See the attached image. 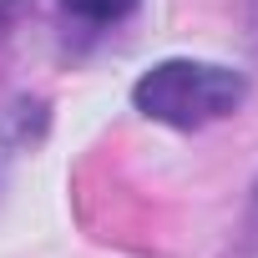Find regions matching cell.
Here are the masks:
<instances>
[{
  "instance_id": "6da1fadb",
  "label": "cell",
  "mask_w": 258,
  "mask_h": 258,
  "mask_svg": "<svg viewBox=\"0 0 258 258\" xmlns=\"http://www.w3.org/2000/svg\"><path fill=\"white\" fill-rule=\"evenodd\" d=\"M248 101V76L218 61H192V56H172L157 61L137 76L132 86V106L147 121L177 126V132H198L223 116H233Z\"/></svg>"
},
{
  "instance_id": "7a4b0ae2",
  "label": "cell",
  "mask_w": 258,
  "mask_h": 258,
  "mask_svg": "<svg viewBox=\"0 0 258 258\" xmlns=\"http://www.w3.org/2000/svg\"><path fill=\"white\" fill-rule=\"evenodd\" d=\"M66 6V16H76V21H86V26H116V21H126L142 0H61Z\"/></svg>"
},
{
  "instance_id": "3957f363",
  "label": "cell",
  "mask_w": 258,
  "mask_h": 258,
  "mask_svg": "<svg viewBox=\"0 0 258 258\" xmlns=\"http://www.w3.org/2000/svg\"><path fill=\"white\" fill-rule=\"evenodd\" d=\"M16 11H21V0H0V46H6V36L16 26Z\"/></svg>"
}]
</instances>
